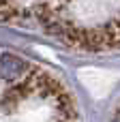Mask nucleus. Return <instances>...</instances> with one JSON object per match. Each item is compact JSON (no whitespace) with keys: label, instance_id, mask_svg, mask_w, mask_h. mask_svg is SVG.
Masks as SVG:
<instances>
[{"label":"nucleus","instance_id":"1","mask_svg":"<svg viewBox=\"0 0 120 122\" xmlns=\"http://www.w3.org/2000/svg\"><path fill=\"white\" fill-rule=\"evenodd\" d=\"M0 19L37 26L84 51L120 49V0H0Z\"/></svg>","mask_w":120,"mask_h":122},{"label":"nucleus","instance_id":"2","mask_svg":"<svg viewBox=\"0 0 120 122\" xmlns=\"http://www.w3.org/2000/svg\"><path fill=\"white\" fill-rule=\"evenodd\" d=\"M110 122H120V103H118V107L114 109V116H112V120Z\"/></svg>","mask_w":120,"mask_h":122}]
</instances>
